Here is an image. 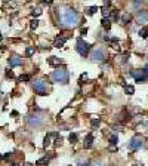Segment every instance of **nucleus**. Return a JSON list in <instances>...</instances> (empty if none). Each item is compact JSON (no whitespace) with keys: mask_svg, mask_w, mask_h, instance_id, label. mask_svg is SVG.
I'll return each mask as SVG.
<instances>
[{"mask_svg":"<svg viewBox=\"0 0 148 166\" xmlns=\"http://www.w3.org/2000/svg\"><path fill=\"white\" fill-rule=\"evenodd\" d=\"M105 58H107V54H105L104 49H101V48H96V49L92 52V55H90V60L95 61V62H102Z\"/></svg>","mask_w":148,"mask_h":166,"instance_id":"obj_6","label":"nucleus"},{"mask_svg":"<svg viewBox=\"0 0 148 166\" xmlns=\"http://www.w3.org/2000/svg\"><path fill=\"white\" fill-rule=\"evenodd\" d=\"M10 166H19V165H18V163H12Z\"/></svg>","mask_w":148,"mask_h":166,"instance_id":"obj_32","label":"nucleus"},{"mask_svg":"<svg viewBox=\"0 0 148 166\" xmlns=\"http://www.w3.org/2000/svg\"><path fill=\"white\" fill-rule=\"evenodd\" d=\"M90 166H102V165H99V163H93V165H90Z\"/></svg>","mask_w":148,"mask_h":166,"instance_id":"obj_31","label":"nucleus"},{"mask_svg":"<svg viewBox=\"0 0 148 166\" xmlns=\"http://www.w3.org/2000/svg\"><path fill=\"white\" fill-rule=\"evenodd\" d=\"M40 14H42V10H40V9H33V12H31L33 16H39Z\"/></svg>","mask_w":148,"mask_h":166,"instance_id":"obj_25","label":"nucleus"},{"mask_svg":"<svg viewBox=\"0 0 148 166\" xmlns=\"http://www.w3.org/2000/svg\"><path fill=\"white\" fill-rule=\"evenodd\" d=\"M142 145H144V138L141 137V135H135L133 138L130 139V143H129L130 150H138V148H141Z\"/></svg>","mask_w":148,"mask_h":166,"instance_id":"obj_8","label":"nucleus"},{"mask_svg":"<svg viewBox=\"0 0 148 166\" xmlns=\"http://www.w3.org/2000/svg\"><path fill=\"white\" fill-rule=\"evenodd\" d=\"M145 71H147V73H148V64L145 65Z\"/></svg>","mask_w":148,"mask_h":166,"instance_id":"obj_33","label":"nucleus"},{"mask_svg":"<svg viewBox=\"0 0 148 166\" xmlns=\"http://www.w3.org/2000/svg\"><path fill=\"white\" fill-rule=\"evenodd\" d=\"M49 163V157H42L36 162V165H47Z\"/></svg>","mask_w":148,"mask_h":166,"instance_id":"obj_17","label":"nucleus"},{"mask_svg":"<svg viewBox=\"0 0 148 166\" xmlns=\"http://www.w3.org/2000/svg\"><path fill=\"white\" fill-rule=\"evenodd\" d=\"M86 77H88V76H86V73H84V74H82V76H80V83H83V80H84Z\"/></svg>","mask_w":148,"mask_h":166,"instance_id":"obj_28","label":"nucleus"},{"mask_svg":"<svg viewBox=\"0 0 148 166\" xmlns=\"http://www.w3.org/2000/svg\"><path fill=\"white\" fill-rule=\"evenodd\" d=\"M47 62H49L51 65H59L61 62H62V60H59L58 56H51V58L47 60Z\"/></svg>","mask_w":148,"mask_h":166,"instance_id":"obj_13","label":"nucleus"},{"mask_svg":"<svg viewBox=\"0 0 148 166\" xmlns=\"http://www.w3.org/2000/svg\"><path fill=\"white\" fill-rule=\"evenodd\" d=\"M2 39H3V36H2V33H0V42H2Z\"/></svg>","mask_w":148,"mask_h":166,"instance_id":"obj_34","label":"nucleus"},{"mask_svg":"<svg viewBox=\"0 0 148 166\" xmlns=\"http://www.w3.org/2000/svg\"><path fill=\"white\" fill-rule=\"evenodd\" d=\"M68 141H70L71 144H76V143H77V134H70Z\"/></svg>","mask_w":148,"mask_h":166,"instance_id":"obj_21","label":"nucleus"},{"mask_svg":"<svg viewBox=\"0 0 148 166\" xmlns=\"http://www.w3.org/2000/svg\"><path fill=\"white\" fill-rule=\"evenodd\" d=\"M133 92H135L133 86H130V85H125V93H126V95H132Z\"/></svg>","mask_w":148,"mask_h":166,"instance_id":"obj_15","label":"nucleus"},{"mask_svg":"<svg viewBox=\"0 0 148 166\" xmlns=\"http://www.w3.org/2000/svg\"><path fill=\"white\" fill-rule=\"evenodd\" d=\"M34 52H36V48H34V46H28L27 49H25V55H27V56H31Z\"/></svg>","mask_w":148,"mask_h":166,"instance_id":"obj_16","label":"nucleus"},{"mask_svg":"<svg viewBox=\"0 0 148 166\" xmlns=\"http://www.w3.org/2000/svg\"><path fill=\"white\" fill-rule=\"evenodd\" d=\"M6 77H8V79H14L15 77L14 71H6Z\"/></svg>","mask_w":148,"mask_h":166,"instance_id":"obj_26","label":"nucleus"},{"mask_svg":"<svg viewBox=\"0 0 148 166\" xmlns=\"http://www.w3.org/2000/svg\"><path fill=\"white\" fill-rule=\"evenodd\" d=\"M92 143H93V135L92 134H88V135H86V138H84V147L90 148V147H92Z\"/></svg>","mask_w":148,"mask_h":166,"instance_id":"obj_11","label":"nucleus"},{"mask_svg":"<svg viewBox=\"0 0 148 166\" xmlns=\"http://www.w3.org/2000/svg\"><path fill=\"white\" fill-rule=\"evenodd\" d=\"M130 19H132V15H130V14H125L123 16H121V21H123V24H127Z\"/></svg>","mask_w":148,"mask_h":166,"instance_id":"obj_18","label":"nucleus"},{"mask_svg":"<svg viewBox=\"0 0 148 166\" xmlns=\"http://www.w3.org/2000/svg\"><path fill=\"white\" fill-rule=\"evenodd\" d=\"M33 88H34V91H36V93H39V95H46L47 93V85L45 80H36V82L33 83Z\"/></svg>","mask_w":148,"mask_h":166,"instance_id":"obj_5","label":"nucleus"},{"mask_svg":"<svg viewBox=\"0 0 148 166\" xmlns=\"http://www.w3.org/2000/svg\"><path fill=\"white\" fill-rule=\"evenodd\" d=\"M39 22H40L39 19H33L31 22H30V28H31V30H36V28L39 27Z\"/></svg>","mask_w":148,"mask_h":166,"instance_id":"obj_19","label":"nucleus"},{"mask_svg":"<svg viewBox=\"0 0 148 166\" xmlns=\"http://www.w3.org/2000/svg\"><path fill=\"white\" fill-rule=\"evenodd\" d=\"M68 79H70V73H68V70H65V68H58L52 73V80L56 82V83L67 85V83H68Z\"/></svg>","mask_w":148,"mask_h":166,"instance_id":"obj_2","label":"nucleus"},{"mask_svg":"<svg viewBox=\"0 0 148 166\" xmlns=\"http://www.w3.org/2000/svg\"><path fill=\"white\" fill-rule=\"evenodd\" d=\"M86 33H88V28H82V34H83V36L86 34Z\"/></svg>","mask_w":148,"mask_h":166,"instance_id":"obj_30","label":"nucleus"},{"mask_svg":"<svg viewBox=\"0 0 148 166\" xmlns=\"http://www.w3.org/2000/svg\"><path fill=\"white\" fill-rule=\"evenodd\" d=\"M139 36L142 37V39H147L148 37V30L147 28H141V30H139Z\"/></svg>","mask_w":148,"mask_h":166,"instance_id":"obj_20","label":"nucleus"},{"mask_svg":"<svg viewBox=\"0 0 148 166\" xmlns=\"http://www.w3.org/2000/svg\"><path fill=\"white\" fill-rule=\"evenodd\" d=\"M61 24L64 27L74 28L79 24V14L74 9H64L61 12Z\"/></svg>","mask_w":148,"mask_h":166,"instance_id":"obj_1","label":"nucleus"},{"mask_svg":"<svg viewBox=\"0 0 148 166\" xmlns=\"http://www.w3.org/2000/svg\"><path fill=\"white\" fill-rule=\"evenodd\" d=\"M18 80L19 82H28V80H30V76H28V74H21L18 77Z\"/></svg>","mask_w":148,"mask_h":166,"instance_id":"obj_23","label":"nucleus"},{"mask_svg":"<svg viewBox=\"0 0 148 166\" xmlns=\"http://www.w3.org/2000/svg\"><path fill=\"white\" fill-rule=\"evenodd\" d=\"M90 45H89L88 42L83 40V37H79L77 39V42H76V51L79 52L82 56H86L89 54V51H90Z\"/></svg>","mask_w":148,"mask_h":166,"instance_id":"obj_3","label":"nucleus"},{"mask_svg":"<svg viewBox=\"0 0 148 166\" xmlns=\"http://www.w3.org/2000/svg\"><path fill=\"white\" fill-rule=\"evenodd\" d=\"M98 10H99L98 9V6H90V8L88 9V15H93L95 12H98Z\"/></svg>","mask_w":148,"mask_h":166,"instance_id":"obj_22","label":"nucleus"},{"mask_svg":"<svg viewBox=\"0 0 148 166\" xmlns=\"http://www.w3.org/2000/svg\"><path fill=\"white\" fill-rule=\"evenodd\" d=\"M12 154H14V153H8V154H5V157H3V159H6V160H8V159H10V156H12Z\"/></svg>","mask_w":148,"mask_h":166,"instance_id":"obj_29","label":"nucleus"},{"mask_svg":"<svg viewBox=\"0 0 148 166\" xmlns=\"http://www.w3.org/2000/svg\"><path fill=\"white\" fill-rule=\"evenodd\" d=\"M130 74H132V77L135 79V82H136V83H144L148 79V73L145 71V68H142V70H133V71H130Z\"/></svg>","mask_w":148,"mask_h":166,"instance_id":"obj_4","label":"nucleus"},{"mask_svg":"<svg viewBox=\"0 0 148 166\" xmlns=\"http://www.w3.org/2000/svg\"><path fill=\"white\" fill-rule=\"evenodd\" d=\"M101 25L105 28V30H110V28H111V21H110V18H102Z\"/></svg>","mask_w":148,"mask_h":166,"instance_id":"obj_14","label":"nucleus"},{"mask_svg":"<svg viewBox=\"0 0 148 166\" xmlns=\"http://www.w3.org/2000/svg\"><path fill=\"white\" fill-rule=\"evenodd\" d=\"M28 124L30 126H36V128H39V126H43L45 124V117H42V116L39 114H34V116H30L28 117Z\"/></svg>","mask_w":148,"mask_h":166,"instance_id":"obj_7","label":"nucleus"},{"mask_svg":"<svg viewBox=\"0 0 148 166\" xmlns=\"http://www.w3.org/2000/svg\"><path fill=\"white\" fill-rule=\"evenodd\" d=\"M136 166H142V165H136Z\"/></svg>","mask_w":148,"mask_h":166,"instance_id":"obj_37","label":"nucleus"},{"mask_svg":"<svg viewBox=\"0 0 148 166\" xmlns=\"http://www.w3.org/2000/svg\"><path fill=\"white\" fill-rule=\"evenodd\" d=\"M3 157H5V156H2V154H0V159H3Z\"/></svg>","mask_w":148,"mask_h":166,"instance_id":"obj_36","label":"nucleus"},{"mask_svg":"<svg viewBox=\"0 0 148 166\" xmlns=\"http://www.w3.org/2000/svg\"><path fill=\"white\" fill-rule=\"evenodd\" d=\"M25 166H33V165H30V163H27V165H25Z\"/></svg>","mask_w":148,"mask_h":166,"instance_id":"obj_35","label":"nucleus"},{"mask_svg":"<svg viewBox=\"0 0 148 166\" xmlns=\"http://www.w3.org/2000/svg\"><path fill=\"white\" fill-rule=\"evenodd\" d=\"M99 124V119H93L92 120V126H98Z\"/></svg>","mask_w":148,"mask_h":166,"instance_id":"obj_27","label":"nucleus"},{"mask_svg":"<svg viewBox=\"0 0 148 166\" xmlns=\"http://www.w3.org/2000/svg\"><path fill=\"white\" fill-rule=\"evenodd\" d=\"M67 42V37L65 36H61V37H58L55 40V48H62L64 46V43Z\"/></svg>","mask_w":148,"mask_h":166,"instance_id":"obj_12","label":"nucleus"},{"mask_svg":"<svg viewBox=\"0 0 148 166\" xmlns=\"http://www.w3.org/2000/svg\"><path fill=\"white\" fill-rule=\"evenodd\" d=\"M59 135L58 134H47L46 137H45V143H43V148H47L49 145H51V141L52 138H58Z\"/></svg>","mask_w":148,"mask_h":166,"instance_id":"obj_9","label":"nucleus"},{"mask_svg":"<svg viewBox=\"0 0 148 166\" xmlns=\"http://www.w3.org/2000/svg\"><path fill=\"white\" fill-rule=\"evenodd\" d=\"M24 60L22 58H19V56H12V58H9V65H12V67H18V65H22Z\"/></svg>","mask_w":148,"mask_h":166,"instance_id":"obj_10","label":"nucleus"},{"mask_svg":"<svg viewBox=\"0 0 148 166\" xmlns=\"http://www.w3.org/2000/svg\"><path fill=\"white\" fill-rule=\"evenodd\" d=\"M117 143H119V138H117L116 135H113V137L110 138V144L111 145H114V144H117Z\"/></svg>","mask_w":148,"mask_h":166,"instance_id":"obj_24","label":"nucleus"}]
</instances>
